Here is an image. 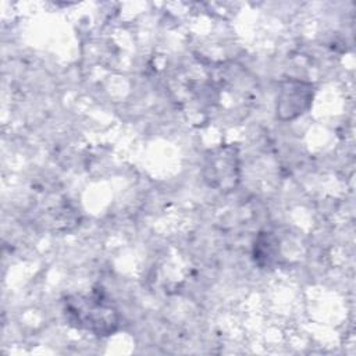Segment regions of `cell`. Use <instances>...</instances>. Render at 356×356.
I'll list each match as a JSON object with an SVG mask.
<instances>
[{
  "instance_id": "6da1fadb",
  "label": "cell",
  "mask_w": 356,
  "mask_h": 356,
  "mask_svg": "<svg viewBox=\"0 0 356 356\" xmlns=\"http://www.w3.org/2000/svg\"><path fill=\"white\" fill-rule=\"evenodd\" d=\"M64 314L71 325L96 337L111 335L120 325L117 309L102 291L67 296L64 299Z\"/></svg>"
},
{
  "instance_id": "277c9868",
  "label": "cell",
  "mask_w": 356,
  "mask_h": 356,
  "mask_svg": "<svg viewBox=\"0 0 356 356\" xmlns=\"http://www.w3.org/2000/svg\"><path fill=\"white\" fill-rule=\"evenodd\" d=\"M280 248L278 239L271 232H260L254 241L253 257L254 261L261 267H273L278 261Z\"/></svg>"
},
{
  "instance_id": "7a4b0ae2",
  "label": "cell",
  "mask_w": 356,
  "mask_h": 356,
  "mask_svg": "<svg viewBox=\"0 0 356 356\" xmlns=\"http://www.w3.org/2000/svg\"><path fill=\"white\" fill-rule=\"evenodd\" d=\"M204 181L217 191L231 192L239 182V153L232 145L210 150L203 165Z\"/></svg>"
},
{
  "instance_id": "3957f363",
  "label": "cell",
  "mask_w": 356,
  "mask_h": 356,
  "mask_svg": "<svg viewBox=\"0 0 356 356\" xmlns=\"http://www.w3.org/2000/svg\"><path fill=\"white\" fill-rule=\"evenodd\" d=\"M313 100V86L309 82L289 78L281 82L277 97V115L286 121L306 113Z\"/></svg>"
}]
</instances>
